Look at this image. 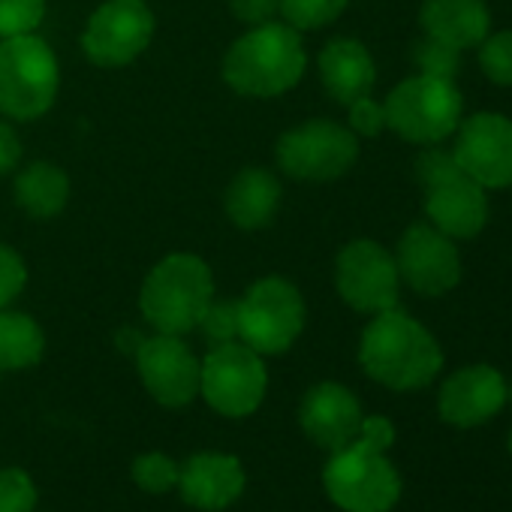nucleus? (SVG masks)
Here are the masks:
<instances>
[{"label": "nucleus", "instance_id": "1", "mask_svg": "<svg viewBox=\"0 0 512 512\" xmlns=\"http://www.w3.org/2000/svg\"><path fill=\"white\" fill-rule=\"evenodd\" d=\"M359 365L374 383L392 392H416L440 374L443 350L422 323L392 308L374 314L365 326L359 341Z\"/></svg>", "mask_w": 512, "mask_h": 512}, {"label": "nucleus", "instance_id": "2", "mask_svg": "<svg viewBox=\"0 0 512 512\" xmlns=\"http://www.w3.org/2000/svg\"><path fill=\"white\" fill-rule=\"evenodd\" d=\"M308 55L296 28L266 22L238 37L223 58V79L244 97H281L305 76Z\"/></svg>", "mask_w": 512, "mask_h": 512}, {"label": "nucleus", "instance_id": "3", "mask_svg": "<svg viewBox=\"0 0 512 512\" xmlns=\"http://www.w3.org/2000/svg\"><path fill=\"white\" fill-rule=\"evenodd\" d=\"M214 302V275L196 253H172L160 260L139 293L142 317L160 335H187Z\"/></svg>", "mask_w": 512, "mask_h": 512}, {"label": "nucleus", "instance_id": "4", "mask_svg": "<svg viewBox=\"0 0 512 512\" xmlns=\"http://www.w3.org/2000/svg\"><path fill=\"white\" fill-rule=\"evenodd\" d=\"M323 488L344 512H392L401 500V473L386 452L353 440L332 452L323 467Z\"/></svg>", "mask_w": 512, "mask_h": 512}, {"label": "nucleus", "instance_id": "5", "mask_svg": "<svg viewBox=\"0 0 512 512\" xmlns=\"http://www.w3.org/2000/svg\"><path fill=\"white\" fill-rule=\"evenodd\" d=\"M61 85V67L52 46L37 37L0 40V112L16 121L43 118Z\"/></svg>", "mask_w": 512, "mask_h": 512}, {"label": "nucleus", "instance_id": "6", "mask_svg": "<svg viewBox=\"0 0 512 512\" xmlns=\"http://www.w3.org/2000/svg\"><path fill=\"white\" fill-rule=\"evenodd\" d=\"M383 109L386 127L401 139L413 145H440L458 130L464 100L452 79L416 73L392 88Z\"/></svg>", "mask_w": 512, "mask_h": 512}, {"label": "nucleus", "instance_id": "7", "mask_svg": "<svg viewBox=\"0 0 512 512\" xmlns=\"http://www.w3.org/2000/svg\"><path fill=\"white\" fill-rule=\"evenodd\" d=\"M305 317V299L290 281L263 278L238 299V341L260 356H281L299 341Z\"/></svg>", "mask_w": 512, "mask_h": 512}, {"label": "nucleus", "instance_id": "8", "mask_svg": "<svg viewBox=\"0 0 512 512\" xmlns=\"http://www.w3.org/2000/svg\"><path fill=\"white\" fill-rule=\"evenodd\" d=\"M269 389V371L263 356L241 341L217 344L202 359L199 395L205 404L229 419H244L260 410Z\"/></svg>", "mask_w": 512, "mask_h": 512}, {"label": "nucleus", "instance_id": "9", "mask_svg": "<svg viewBox=\"0 0 512 512\" xmlns=\"http://www.w3.org/2000/svg\"><path fill=\"white\" fill-rule=\"evenodd\" d=\"M359 160V136L338 121L317 118L278 139V166L296 181H335Z\"/></svg>", "mask_w": 512, "mask_h": 512}, {"label": "nucleus", "instance_id": "10", "mask_svg": "<svg viewBox=\"0 0 512 512\" xmlns=\"http://www.w3.org/2000/svg\"><path fill=\"white\" fill-rule=\"evenodd\" d=\"M335 287H338V296L359 314L374 317V314L398 308L401 278H398L395 256L371 238L350 241L338 253Z\"/></svg>", "mask_w": 512, "mask_h": 512}, {"label": "nucleus", "instance_id": "11", "mask_svg": "<svg viewBox=\"0 0 512 512\" xmlns=\"http://www.w3.org/2000/svg\"><path fill=\"white\" fill-rule=\"evenodd\" d=\"M395 266L401 284L419 296H443L461 281V253L455 238L443 235L431 223H410L395 247Z\"/></svg>", "mask_w": 512, "mask_h": 512}, {"label": "nucleus", "instance_id": "12", "mask_svg": "<svg viewBox=\"0 0 512 512\" xmlns=\"http://www.w3.org/2000/svg\"><path fill=\"white\" fill-rule=\"evenodd\" d=\"M154 37V16L142 0H106L85 25L82 52L97 67L133 64Z\"/></svg>", "mask_w": 512, "mask_h": 512}, {"label": "nucleus", "instance_id": "13", "mask_svg": "<svg viewBox=\"0 0 512 512\" xmlns=\"http://www.w3.org/2000/svg\"><path fill=\"white\" fill-rule=\"evenodd\" d=\"M452 157L458 169L485 190L512 184V121L497 112H476L458 124Z\"/></svg>", "mask_w": 512, "mask_h": 512}, {"label": "nucleus", "instance_id": "14", "mask_svg": "<svg viewBox=\"0 0 512 512\" xmlns=\"http://www.w3.org/2000/svg\"><path fill=\"white\" fill-rule=\"evenodd\" d=\"M136 368L148 395L163 407H187L199 395L202 362L178 335H154L139 341Z\"/></svg>", "mask_w": 512, "mask_h": 512}, {"label": "nucleus", "instance_id": "15", "mask_svg": "<svg viewBox=\"0 0 512 512\" xmlns=\"http://www.w3.org/2000/svg\"><path fill=\"white\" fill-rule=\"evenodd\" d=\"M506 407V380L491 365L452 371L437 392V413L452 428H479Z\"/></svg>", "mask_w": 512, "mask_h": 512}, {"label": "nucleus", "instance_id": "16", "mask_svg": "<svg viewBox=\"0 0 512 512\" xmlns=\"http://www.w3.org/2000/svg\"><path fill=\"white\" fill-rule=\"evenodd\" d=\"M362 404L359 398L341 383H317L305 392L299 407V425L311 443L320 449H341L359 437L362 425Z\"/></svg>", "mask_w": 512, "mask_h": 512}, {"label": "nucleus", "instance_id": "17", "mask_svg": "<svg viewBox=\"0 0 512 512\" xmlns=\"http://www.w3.org/2000/svg\"><path fill=\"white\" fill-rule=\"evenodd\" d=\"M425 214L449 238H473L488 220V196L461 169L431 187H425Z\"/></svg>", "mask_w": 512, "mask_h": 512}, {"label": "nucleus", "instance_id": "18", "mask_svg": "<svg viewBox=\"0 0 512 512\" xmlns=\"http://www.w3.org/2000/svg\"><path fill=\"white\" fill-rule=\"evenodd\" d=\"M244 467L235 455L199 452L190 455L178 470V488L184 503L202 512H220L232 506L244 491Z\"/></svg>", "mask_w": 512, "mask_h": 512}, {"label": "nucleus", "instance_id": "19", "mask_svg": "<svg viewBox=\"0 0 512 512\" xmlns=\"http://www.w3.org/2000/svg\"><path fill=\"white\" fill-rule=\"evenodd\" d=\"M419 25L425 37L464 52L491 34V13L485 0H425Z\"/></svg>", "mask_w": 512, "mask_h": 512}, {"label": "nucleus", "instance_id": "20", "mask_svg": "<svg viewBox=\"0 0 512 512\" xmlns=\"http://www.w3.org/2000/svg\"><path fill=\"white\" fill-rule=\"evenodd\" d=\"M320 79L332 100L350 106L353 100L371 94L377 82V67L371 52L359 40L338 37L320 52Z\"/></svg>", "mask_w": 512, "mask_h": 512}, {"label": "nucleus", "instance_id": "21", "mask_svg": "<svg viewBox=\"0 0 512 512\" xmlns=\"http://www.w3.org/2000/svg\"><path fill=\"white\" fill-rule=\"evenodd\" d=\"M223 208L238 229H266L281 208V181L260 166L241 169L226 187Z\"/></svg>", "mask_w": 512, "mask_h": 512}, {"label": "nucleus", "instance_id": "22", "mask_svg": "<svg viewBox=\"0 0 512 512\" xmlns=\"http://www.w3.org/2000/svg\"><path fill=\"white\" fill-rule=\"evenodd\" d=\"M70 199V178L61 166L37 160L28 163L16 175V202L25 214L37 220H49L67 208Z\"/></svg>", "mask_w": 512, "mask_h": 512}, {"label": "nucleus", "instance_id": "23", "mask_svg": "<svg viewBox=\"0 0 512 512\" xmlns=\"http://www.w3.org/2000/svg\"><path fill=\"white\" fill-rule=\"evenodd\" d=\"M46 353V335L28 314L0 311V368L25 371L34 368Z\"/></svg>", "mask_w": 512, "mask_h": 512}, {"label": "nucleus", "instance_id": "24", "mask_svg": "<svg viewBox=\"0 0 512 512\" xmlns=\"http://www.w3.org/2000/svg\"><path fill=\"white\" fill-rule=\"evenodd\" d=\"M344 10H347V0H281V16L296 31L326 28Z\"/></svg>", "mask_w": 512, "mask_h": 512}, {"label": "nucleus", "instance_id": "25", "mask_svg": "<svg viewBox=\"0 0 512 512\" xmlns=\"http://www.w3.org/2000/svg\"><path fill=\"white\" fill-rule=\"evenodd\" d=\"M178 470L181 464L163 452H145L133 461V482L145 494H166L178 485Z\"/></svg>", "mask_w": 512, "mask_h": 512}, {"label": "nucleus", "instance_id": "26", "mask_svg": "<svg viewBox=\"0 0 512 512\" xmlns=\"http://www.w3.org/2000/svg\"><path fill=\"white\" fill-rule=\"evenodd\" d=\"M479 67L488 82L512 88V31L488 34L479 43Z\"/></svg>", "mask_w": 512, "mask_h": 512}, {"label": "nucleus", "instance_id": "27", "mask_svg": "<svg viewBox=\"0 0 512 512\" xmlns=\"http://www.w3.org/2000/svg\"><path fill=\"white\" fill-rule=\"evenodd\" d=\"M46 19V0H0V40L34 34Z\"/></svg>", "mask_w": 512, "mask_h": 512}, {"label": "nucleus", "instance_id": "28", "mask_svg": "<svg viewBox=\"0 0 512 512\" xmlns=\"http://www.w3.org/2000/svg\"><path fill=\"white\" fill-rule=\"evenodd\" d=\"M37 509V485L19 467L0 470V512H34Z\"/></svg>", "mask_w": 512, "mask_h": 512}, {"label": "nucleus", "instance_id": "29", "mask_svg": "<svg viewBox=\"0 0 512 512\" xmlns=\"http://www.w3.org/2000/svg\"><path fill=\"white\" fill-rule=\"evenodd\" d=\"M413 61L419 67V73L425 76H440V79H452L461 67V52L440 43V40H431L425 37L422 43H416L413 49Z\"/></svg>", "mask_w": 512, "mask_h": 512}, {"label": "nucleus", "instance_id": "30", "mask_svg": "<svg viewBox=\"0 0 512 512\" xmlns=\"http://www.w3.org/2000/svg\"><path fill=\"white\" fill-rule=\"evenodd\" d=\"M211 347L238 341V302H211L196 326Z\"/></svg>", "mask_w": 512, "mask_h": 512}, {"label": "nucleus", "instance_id": "31", "mask_svg": "<svg viewBox=\"0 0 512 512\" xmlns=\"http://www.w3.org/2000/svg\"><path fill=\"white\" fill-rule=\"evenodd\" d=\"M28 284L25 260L7 244H0V311H7Z\"/></svg>", "mask_w": 512, "mask_h": 512}, {"label": "nucleus", "instance_id": "32", "mask_svg": "<svg viewBox=\"0 0 512 512\" xmlns=\"http://www.w3.org/2000/svg\"><path fill=\"white\" fill-rule=\"evenodd\" d=\"M347 127L356 133V136H377L386 130V109L383 103L371 100L368 97H359L347 106Z\"/></svg>", "mask_w": 512, "mask_h": 512}, {"label": "nucleus", "instance_id": "33", "mask_svg": "<svg viewBox=\"0 0 512 512\" xmlns=\"http://www.w3.org/2000/svg\"><path fill=\"white\" fill-rule=\"evenodd\" d=\"M455 172H458V163H455L452 151H443V148H431L428 145L416 157V175H419L422 187H431V184H437V181H443V178H449Z\"/></svg>", "mask_w": 512, "mask_h": 512}, {"label": "nucleus", "instance_id": "34", "mask_svg": "<svg viewBox=\"0 0 512 512\" xmlns=\"http://www.w3.org/2000/svg\"><path fill=\"white\" fill-rule=\"evenodd\" d=\"M229 10L244 25H266L281 13V0H229Z\"/></svg>", "mask_w": 512, "mask_h": 512}, {"label": "nucleus", "instance_id": "35", "mask_svg": "<svg viewBox=\"0 0 512 512\" xmlns=\"http://www.w3.org/2000/svg\"><path fill=\"white\" fill-rule=\"evenodd\" d=\"M356 440H362V443L386 452L395 443V425L386 416H362V425H359V437Z\"/></svg>", "mask_w": 512, "mask_h": 512}, {"label": "nucleus", "instance_id": "36", "mask_svg": "<svg viewBox=\"0 0 512 512\" xmlns=\"http://www.w3.org/2000/svg\"><path fill=\"white\" fill-rule=\"evenodd\" d=\"M19 160H22V139L4 118H0V175L13 172Z\"/></svg>", "mask_w": 512, "mask_h": 512}, {"label": "nucleus", "instance_id": "37", "mask_svg": "<svg viewBox=\"0 0 512 512\" xmlns=\"http://www.w3.org/2000/svg\"><path fill=\"white\" fill-rule=\"evenodd\" d=\"M506 404L512 407V383H506Z\"/></svg>", "mask_w": 512, "mask_h": 512}, {"label": "nucleus", "instance_id": "38", "mask_svg": "<svg viewBox=\"0 0 512 512\" xmlns=\"http://www.w3.org/2000/svg\"><path fill=\"white\" fill-rule=\"evenodd\" d=\"M506 449H509V455H512V428H509V437H506Z\"/></svg>", "mask_w": 512, "mask_h": 512}, {"label": "nucleus", "instance_id": "39", "mask_svg": "<svg viewBox=\"0 0 512 512\" xmlns=\"http://www.w3.org/2000/svg\"><path fill=\"white\" fill-rule=\"evenodd\" d=\"M0 380H4V368H0Z\"/></svg>", "mask_w": 512, "mask_h": 512}]
</instances>
